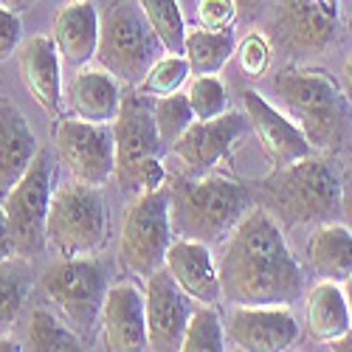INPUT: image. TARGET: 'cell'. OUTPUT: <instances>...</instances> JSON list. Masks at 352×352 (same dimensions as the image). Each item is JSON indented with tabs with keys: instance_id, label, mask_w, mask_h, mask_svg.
Listing matches in <instances>:
<instances>
[{
	"instance_id": "obj_1",
	"label": "cell",
	"mask_w": 352,
	"mask_h": 352,
	"mask_svg": "<svg viewBox=\"0 0 352 352\" xmlns=\"http://www.w3.org/2000/svg\"><path fill=\"white\" fill-rule=\"evenodd\" d=\"M217 268L223 302L231 305H293L305 293L299 259L279 223L262 209H251L231 228Z\"/></svg>"
},
{
	"instance_id": "obj_2",
	"label": "cell",
	"mask_w": 352,
	"mask_h": 352,
	"mask_svg": "<svg viewBox=\"0 0 352 352\" xmlns=\"http://www.w3.org/2000/svg\"><path fill=\"white\" fill-rule=\"evenodd\" d=\"M251 212V192L223 175H192L169 186L172 234L184 240L217 243Z\"/></svg>"
},
{
	"instance_id": "obj_3",
	"label": "cell",
	"mask_w": 352,
	"mask_h": 352,
	"mask_svg": "<svg viewBox=\"0 0 352 352\" xmlns=\"http://www.w3.org/2000/svg\"><path fill=\"white\" fill-rule=\"evenodd\" d=\"M274 94L287 107L290 119L296 122L313 150L327 153L341 144L346 127V104L336 76L318 68L290 65L274 76Z\"/></svg>"
},
{
	"instance_id": "obj_4",
	"label": "cell",
	"mask_w": 352,
	"mask_h": 352,
	"mask_svg": "<svg viewBox=\"0 0 352 352\" xmlns=\"http://www.w3.org/2000/svg\"><path fill=\"white\" fill-rule=\"evenodd\" d=\"M164 51L135 0H113L99 25L96 60L127 87H135Z\"/></svg>"
},
{
	"instance_id": "obj_5",
	"label": "cell",
	"mask_w": 352,
	"mask_h": 352,
	"mask_svg": "<svg viewBox=\"0 0 352 352\" xmlns=\"http://www.w3.org/2000/svg\"><path fill=\"white\" fill-rule=\"evenodd\" d=\"M110 217L99 186L71 181L56 186L48 209V243L63 259L91 256L107 243Z\"/></svg>"
},
{
	"instance_id": "obj_6",
	"label": "cell",
	"mask_w": 352,
	"mask_h": 352,
	"mask_svg": "<svg viewBox=\"0 0 352 352\" xmlns=\"http://www.w3.org/2000/svg\"><path fill=\"white\" fill-rule=\"evenodd\" d=\"M40 282L63 318L91 344L102 330V307L107 296V282L99 262L91 256H60V262H54Z\"/></svg>"
},
{
	"instance_id": "obj_7",
	"label": "cell",
	"mask_w": 352,
	"mask_h": 352,
	"mask_svg": "<svg viewBox=\"0 0 352 352\" xmlns=\"http://www.w3.org/2000/svg\"><path fill=\"white\" fill-rule=\"evenodd\" d=\"M175 240L169 223V189L138 192L130 203L119 240V265L122 271L146 279L164 268L166 251Z\"/></svg>"
},
{
	"instance_id": "obj_8",
	"label": "cell",
	"mask_w": 352,
	"mask_h": 352,
	"mask_svg": "<svg viewBox=\"0 0 352 352\" xmlns=\"http://www.w3.org/2000/svg\"><path fill=\"white\" fill-rule=\"evenodd\" d=\"M274 200L290 223H324L344 206L338 172L324 161L307 155L279 169L274 181Z\"/></svg>"
},
{
	"instance_id": "obj_9",
	"label": "cell",
	"mask_w": 352,
	"mask_h": 352,
	"mask_svg": "<svg viewBox=\"0 0 352 352\" xmlns=\"http://www.w3.org/2000/svg\"><path fill=\"white\" fill-rule=\"evenodd\" d=\"M51 158L45 150H37L23 178L3 197V212L9 220L14 254L32 259L48 245V209H51Z\"/></svg>"
},
{
	"instance_id": "obj_10",
	"label": "cell",
	"mask_w": 352,
	"mask_h": 352,
	"mask_svg": "<svg viewBox=\"0 0 352 352\" xmlns=\"http://www.w3.org/2000/svg\"><path fill=\"white\" fill-rule=\"evenodd\" d=\"M54 146L74 181L87 186H104L116 175V135L113 124L85 122L79 116L54 124Z\"/></svg>"
},
{
	"instance_id": "obj_11",
	"label": "cell",
	"mask_w": 352,
	"mask_h": 352,
	"mask_svg": "<svg viewBox=\"0 0 352 352\" xmlns=\"http://www.w3.org/2000/svg\"><path fill=\"white\" fill-rule=\"evenodd\" d=\"M113 135H116V181H119L124 192H130L138 166L150 158H161V153L166 150L155 127L153 104L135 87H127V94L122 96V110L113 122Z\"/></svg>"
},
{
	"instance_id": "obj_12",
	"label": "cell",
	"mask_w": 352,
	"mask_h": 352,
	"mask_svg": "<svg viewBox=\"0 0 352 352\" xmlns=\"http://www.w3.org/2000/svg\"><path fill=\"white\" fill-rule=\"evenodd\" d=\"M226 341L243 352H282L299 341V321L290 305H234Z\"/></svg>"
},
{
	"instance_id": "obj_13",
	"label": "cell",
	"mask_w": 352,
	"mask_h": 352,
	"mask_svg": "<svg viewBox=\"0 0 352 352\" xmlns=\"http://www.w3.org/2000/svg\"><path fill=\"white\" fill-rule=\"evenodd\" d=\"M144 307H146V336H150V349L169 352L181 349L189 316L195 302L178 287L166 268H158L146 276L144 287Z\"/></svg>"
},
{
	"instance_id": "obj_14",
	"label": "cell",
	"mask_w": 352,
	"mask_h": 352,
	"mask_svg": "<svg viewBox=\"0 0 352 352\" xmlns=\"http://www.w3.org/2000/svg\"><path fill=\"white\" fill-rule=\"evenodd\" d=\"M243 107H245L248 127L262 144V153L268 155V161L276 169H285L290 164L313 155V146L305 130L290 116L276 110L268 99H262L256 91H243Z\"/></svg>"
},
{
	"instance_id": "obj_15",
	"label": "cell",
	"mask_w": 352,
	"mask_h": 352,
	"mask_svg": "<svg viewBox=\"0 0 352 352\" xmlns=\"http://www.w3.org/2000/svg\"><path fill=\"white\" fill-rule=\"evenodd\" d=\"M245 130H248L245 116L226 110L223 116L209 119V122L195 119L189 124V130L175 141L169 150L181 158V164L189 175H203L231 153V146L245 135Z\"/></svg>"
},
{
	"instance_id": "obj_16",
	"label": "cell",
	"mask_w": 352,
	"mask_h": 352,
	"mask_svg": "<svg viewBox=\"0 0 352 352\" xmlns=\"http://www.w3.org/2000/svg\"><path fill=\"white\" fill-rule=\"evenodd\" d=\"M102 333H104V346L113 352L150 349L144 293L133 282H116L107 287L102 307Z\"/></svg>"
},
{
	"instance_id": "obj_17",
	"label": "cell",
	"mask_w": 352,
	"mask_h": 352,
	"mask_svg": "<svg viewBox=\"0 0 352 352\" xmlns=\"http://www.w3.org/2000/svg\"><path fill=\"white\" fill-rule=\"evenodd\" d=\"M164 268L178 282V287L195 305H214L220 307L223 302V285H220V268L209 251V243L200 240H184L175 237Z\"/></svg>"
},
{
	"instance_id": "obj_18",
	"label": "cell",
	"mask_w": 352,
	"mask_h": 352,
	"mask_svg": "<svg viewBox=\"0 0 352 352\" xmlns=\"http://www.w3.org/2000/svg\"><path fill=\"white\" fill-rule=\"evenodd\" d=\"M63 56L51 34H37L17 48L20 79L32 96L48 116H56L65 99L63 85Z\"/></svg>"
},
{
	"instance_id": "obj_19",
	"label": "cell",
	"mask_w": 352,
	"mask_h": 352,
	"mask_svg": "<svg viewBox=\"0 0 352 352\" xmlns=\"http://www.w3.org/2000/svg\"><path fill=\"white\" fill-rule=\"evenodd\" d=\"M122 82L102 65H82L65 85V102L85 122L113 124L122 110Z\"/></svg>"
},
{
	"instance_id": "obj_20",
	"label": "cell",
	"mask_w": 352,
	"mask_h": 352,
	"mask_svg": "<svg viewBox=\"0 0 352 352\" xmlns=\"http://www.w3.org/2000/svg\"><path fill=\"white\" fill-rule=\"evenodd\" d=\"M99 25H102V17L87 0H68V6H63L54 14L51 37L68 65L82 68L96 60Z\"/></svg>"
},
{
	"instance_id": "obj_21",
	"label": "cell",
	"mask_w": 352,
	"mask_h": 352,
	"mask_svg": "<svg viewBox=\"0 0 352 352\" xmlns=\"http://www.w3.org/2000/svg\"><path fill=\"white\" fill-rule=\"evenodd\" d=\"M333 0H282L276 25L282 40L296 48H324L336 34Z\"/></svg>"
},
{
	"instance_id": "obj_22",
	"label": "cell",
	"mask_w": 352,
	"mask_h": 352,
	"mask_svg": "<svg viewBox=\"0 0 352 352\" xmlns=\"http://www.w3.org/2000/svg\"><path fill=\"white\" fill-rule=\"evenodd\" d=\"M37 138L14 102L0 96V203L37 155Z\"/></svg>"
},
{
	"instance_id": "obj_23",
	"label": "cell",
	"mask_w": 352,
	"mask_h": 352,
	"mask_svg": "<svg viewBox=\"0 0 352 352\" xmlns=\"http://www.w3.org/2000/svg\"><path fill=\"white\" fill-rule=\"evenodd\" d=\"M305 316H307V333L321 344H333L352 333V313L341 282L321 279L307 293Z\"/></svg>"
},
{
	"instance_id": "obj_24",
	"label": "cell",
	"mask_w": 352,
	"mask_h": 352,
	"mask_svg": "<svg viewBox=\"0 0 352 352\" xmlns=\"http://www.w3.org/2000/svg\"><path fill=\"white\" fill-rule=\"evenodd\" d=\"M307 265L330 282H344L352 274V231L341 223H321L307 240Z\"/></svg>"
},
{
	"instance_id": "obj_25",
	"label": "cell",
	"mask_w": 352,
	"mask_h": 352,
	"mask_svg": "<svg viewBox=\"0 0 352 352\" xmlns=\"http://www.w3.org/2000/svg\"><path fill=\"white\" fill-rule=\"evenodd\" d=\"M234 37L228 32H212V28H195L186 32V45L184 56L189 60V68L195 76L203 74H220L226 63L234 56Z\"/></svg>"
},
{
	"instance_id": "obj_26",
	"label": "cell",
	"mask_w": 352,
	"mask_h": 352,
	"mask_svg": "<svg viewBox=\"0 0 352 352\" xmlns=\"http://www.w3.org/2000/svg\"><path fill=\"white\" fill-rule=\"evenodd\" d=\"M25 344L34 352H74V349H85L87 341L68 324V321L63 324L54 313L40 307L28 316Z\"/></svg>"
},
{
	"instance_id": "obj_27",
	"label": "cell",
	"mask_w": 352,
	"mask_h": 352,
	"mask_svg": "<svg viewBox=\"0 0 352 352\" xmlns=\"http://www.w3.org/2000/svg\"><path fill=\"white\" fill-rule=\"evenodd\" d=\"M141 6L146 23L153 25L155 37L161 40L166 54H184L186 45V20L178 0H135Z\"/></svg>"
},
{
	"instance_id": "obj_28",
	"label": "cell",
	"mask_w": 352,
	"mask_h": 352,
	"mask_svg": "<svg viewBox=\"0 0 352 352\" xmlns=\"http://www.w3.org/2000/svg\"><path fill=\"white\" fill-rule=\"evenodd\" d=\"M226 344V321L220 316V307L195 305L181 341V352H223Z\"/></svg>"
},
{
	"instance_id": "obj_29",
	"label": "cell",
	"mask_w": 352,
	"mask_h": 352,
	"mask_svg": "<svg viewBox=\"0 0 352 352\" xmlns=\"http://www.w3.org/2000/svg\"><path fill=\"white\" fill-rule=\"evenodd\" d=\"M189 74H192V68H189V60L184 54H166V56H161V60L153 63V68L146 71V76L135 85V91L144 94L146 99L172 96L184 87Z\"/></svg>"
},
{
	"instance_id": "obj_30",
	"label": "cell",
	"mask_w": 352,
	"mask_h": 352,
	"mask_svg": "<svg viewBox=\"0 0 352 352\" xmlns=\"http://www.w3.org/2000/svg\"><path fill=\"white\" fill-rule=\"evenodd\" d=\"M153 116H155V127H158V135L164 141V146L169 150V146L178 141L189 124L195 122V110L189 104V96L186 94H172V96H161L155 99L153 104Z\"/></svg>"
},
{
	"instance_id": "obj_31",
	"label": "cell",
	"mask_w": 352,
	"mask_h": 352,
	"mask_svg": "<svg viewBox=\"0 0 352 352\" xmlns=\"http://www.w3.org/2000/svg\"><path fill=\"white\" fill-rule=\"evenodd\" d=\"M28 296V274L23 265L6 259L0 262V333L12 330Z\"/></svg>"
},
{
	"instance_id": "obj_32",
	"label": "cell",
	"mask_w": 352,
	"mask_h": 352,
	"mask_svg": "<svg viewBox=\"0 0 352 352\" xmlns=\"http://www.w3.org/2000/svg\"><path fill=\"white\" fill-rule=\"evenodd\" d=\"M186 96H189V104L195 110V119H200V122L217 119V116H223L228 110V91L217 74L195 76Z\"/></svg>"
},
{
	"instance_id": "obj_33",
	"label": "cell",
	"mask_w": 352,
	"mask_h": 352,
	"mask_svg": "<svg viewBox=\"0 0 352 352\" xmlns=\"http://www.w3.org/2000/svg\"><path fill=\"white\" fill-rule=\"evenodd\" d=\"M237 54V63H240V71L251 79H259L265 76L268 65H271V43L265 34H256L251 32L248 37H243V43L234 48Z\"/></svg>"
},
{
	"instance_id": "obj_34",
	"label": "cell",
	"mask_w": 352,
	"mask_h": 352,
	"mask_svg": "<svg viewBox=\"0 0 352 352\" xmlns=\"http://www.w3.org/2000/svg\"><path fill=\"white\" fill-rule=\"evenodd\" d=\"M237 20L234 0H197V23L212 32H228Z\"/></svg>"
},
{
	"instance_id": "obj_35",
	"label": "cell",
	"mask_w": 352,
	"mask_h": 352,
	"mask_svg": "<svg viewBox=\"0 0 352 352\" xmlns=\"http://www.w3.org/2000/svg\"><path fill=\"white\" fill-rule=\"evenodd\" d=\"M20 40H23V23L17 9L0 3V60H9L20 48Z\"/></svg>"
},
{
	"instance_id": "obj_36",
	"label": "cell",
	"mask_w": 352,
	"mask_h": 352,
	"mask_svg": "<svg viewBox=\"0 0 352 352\" xmlns=\"http://www.w3.org/2000/svg\"><path fill=\"white\" fill-rule=\"evenodd\" d=\"M17 256L14 254V243H12V231H9V220H6V212H3V203H0V262H6Z\"/></svg>"
},
{
	"instance_id": "obj_37",
	"label": "cell",
	"mask_w": 352,
	"mask_h": 352,
	"mask_svg": "<svg viewBox=\"0 0 352 352\" xmlns=\"http://www.w3.org/2000/svg\"><path fill=\"white\" fill-rule=\"evenodd\" d=\"M234 3H237V17H243V20H254L262 9H265L268 0H234Z\"/></svg>"
},
{
	"instance_id": "obj_38",
	"label": "cell",
	"mask_w": 352,
	"mask_h": 352,
	"mask_svg": "<svg viewBox=\"0 0 352 352\" xmlns=\"http://www.w3.org/2000/svg\"><path fill=\"white\" fill-rule=\"evenodd\" d=\"M344 91H346V99L352 104V54L346 56V63H344Z\"/></svg>"
},
{
	"instance_id": "obj_39",
	"label": "cell",
	"mask_w": 352,
	"mask_h": 352,
	"mask_svg": "<svg viewBox=\"0 0 352 352\" xmlns=\"http://www.w3.org/2000/svg\"><path fill=\"white\" fill-rule=\"evenodd\" d=\"M17 349H23L14 338H0V352H17Z\"/></svg>"
},
{
	"instance_id": "obj_40",
	"label": "cell",
	"mask_w": 352,
	"mask_h": 352,
	"mask_svg": "<svg viewBox=\"0 0 352 352\" xmlns=\"http://www.w3.org/2000/svg\"><path fill=\"white\" fill-rule=\"evenodd\" d=\"M341 285H344V296H346V305H349V313H352V274Z\"/></svg>"
},
{
	"instance_id": "obj_41",
	"label": "cell",
	"mask_w": 352,
	"mask_h": 352,
	"mask_svg": "<svg viewBox=\"0 0 352 352\" xmlns=\"http://www.w3.org/2000/svg\"><path fill=\"white\" fill-rule=\"evenodd\" d=\"M3 3L20 12V9H25V6H32V3H34V0H3Z\"/></svg>"
},
{
	"instance_id": "obj_42",
	"label": "cell",
	"mask_w": 352,
	"mask_h": 352,
	"mask_svg": "<svg viewBox=\"0 0 352 352\" xmlns=\"http://www.w3.org/2000/svg\"><path fill=\"white\" fill-rule=\"evenodd\" d=\"M346 206H349V214H352V200H349V203H346Z\"/></svg>"
},
{
	"instance_id": "obj_43",
	"label": "cell",
	"mask_w": 352,
	"mask_h": 352,
	"mask_svg": "<svg viewBox=\"0 0 352 352\" xmlns=\"http://www.w3.org/2000/svg\"><path fill=\"white\" fill-rule=\"evenodd\" d=\"M349 32H352V20H349Z\"/></svg>"
},
{
	"instance_id": "obj_44",
	"label": "cell",
	"mask_w": 352,
	"mask_h": 352,
	"mask_svg": "<svg viewBox=\"0 0 352 352\" xmlns=\"http://www.w3.org/2000/svg\"><path fill=\"white\" fill-rule=\"evenodd\" d=\"M0 3H3V0H0Z\"/></svg>"
}]
</instances>
